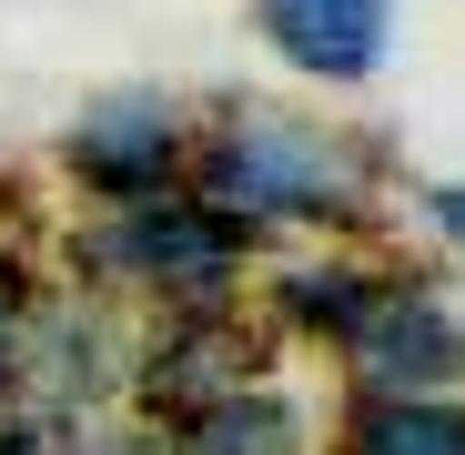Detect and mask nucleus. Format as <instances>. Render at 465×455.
Instances as JSON below:
<instances>
[{"mask_svg":"<svg viewBox=\"0 0 465 455\" xmlns=\"http://www.w3.org/2000/svg\"><path fill=\"white\" fill-rule=\"evenodd\" d=\"M183 193L203 213H223L232 233H354L374 213V142L344 132V122H314V112H223L193 132V173Z\"/></svg>","mask_w":465,"mask_h":455,"instance_id":"1","label":"nucleus"},{"mask_svg":"<svg viewBox=\"0 0 465 455\" xmlns=\"http://www.w3.org/2000/svg\"><path fill=\"white\" fill-rule=\"evenodd\" d=\"M253 263V233H232L223 213H203L193 193L142 203V213H102L82 243H71V283L82 293H152L163 314H193V303H232Z\"/></svg>","mask_w":465,"mask_h":455,"instance_id":"2","label":"nucleus"},{"mask_svg":"<svg viewBox=\"0 0 465 455\" xmlns=\"http://www.w3.org/2000/svg\"><path fill=\"white\" fill-rule=\"evenodd\" d=\"M193 173V112L173 92H112L82 122L61 132V183L82 193L92 213H142L173 203Z\"/></svg>","mask_w":465,"mask_h":455,"instance_id":"3","label":"nucleus"},{"mask_svg":"<svg viewBox=\"0 0 465 455\" xmlns=\"http://www.w3.org/2000/svg\"><path fill=\"white\" fill-rule=\"evenodd\" d=\"M132 385V324L112 314L102 293L82 283H31V314H21V405L51 425H82Z\"/></svg>","mask_w":465,"mask_h":455,"instance_id":"4","label":"nucleus"},{"mask_svg":"<svg viewBox=\"0 0 465 455\" xmlns=\"http://www.w3.org/2000/svg\"><path fill=\"white\" fill-rule=\"evenodd\" d=\"M344 374L354 395H465V314L435 283L384 273L374 314L344 334Z\"/></svg>","mask_w":465,"mask_h":455,"instance_id":"5","label":"nucleus"},{"mask_svg":"<svg viewBox=\"0 0 465 455\" xmlns=\"http://www.w3.org/2000/svg\"><path fill=\"white\" fill-rule=\"evenodd\" d=\"M253 21L273 41L283 71H303V82L324 92H354L384 71V51H395V0H253Z\"/></svg>","mask_w":465,"mask_h":455,"instance_id":"6","label":"nucleus"},{"mask_svg":"<svg viewBox=\"0 0 465 455\" xmlns=\"http://www.w3.org/2000/svg\"><path fill=\"white\" fill-rule=\"evenodd\" d=\"M384 273H395V263H364V253H303V263L263 273V314H273L293 344H334V354H344V334L374 314Z\"/></svg>","mask_w":465,"mask_h":455,"instance_id":"7","label":"nucleus"},{"mask_svg":"<svg viewBox=\"0 0 465 455\" xmlns=\"http://www.w3.org/2000/svg\"><path fill=\"white\" fill-rule=\"evenodd\" d=\"M163 455H314V425H303V405L283 385H223L203 395L193 415L163 425Z\"/></svg>","mask_w":465,"mask_h":455,"instance_id":"8","label":"nucleus"},{"mask_svg":"<svg viewBox=\"0 0 465 455\" xmlns=\"http://www.w3.org/2000/svg\"><path fill=\"white\" fill-rule=\"evenodd\" d=\"M334 455H465V395H344Z\"/></svg>","mask_w":465,"mask_h":455,"instance_id":"9","label":"nucleus"},{"mask_svg":"<svg viewBox=\"0 0 465 455\" xmlns=\"http://www.w3.org/2000/svg\"><path fill=\"white\" fill-rule=\"evenodd\" d=\"M21 314H31V273L0 253V405H11V385H21Z\"/></svg>","mask_w":465,"mask_h":455,"instance_id":"10","label":"nucleus"},{"mask_svg":"<svg viewBox=\"0 0 465 455\" xmlns=\"http://www.w3.org/2000/svg\"><path fill=\"white\" fill-rule=\"evenodd\" d=\"M61 455H163V435H152V425H102V415H82V425H61Z\"/></svg>","mask_w":465,"mask_h":455,"instance_id":"11","label":"nucleus"},{"mask_svg":"<svg viewBox=\"0 0 465 455\" xmlns=\"http://www.w3.org/2000/svg\"><path fill=\"white\" fill-rule=\"evenodd\" d=\"M415 203H425V223H435V243H445V253H465V183H425Z\"/></svg>","mask_w":465,"mask_h":455,"instance_id":"12","label":"nucleus"}]
</instances>
